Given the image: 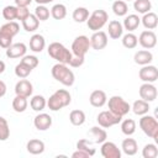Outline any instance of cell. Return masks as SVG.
I'll use <instances>...</instances> for the list:
<instances>
[{"label": "cell", "instance_id": "cell-1", "mask_svg": "<svg viewBox=\"0 0 158 158\" xmlns=\"http://www.w3.org/2000/svg\"><path fill=\"white\" fill-rule=\"evenodd\" d=\"M51 74L57 81H59L64 86H72L75 81V75L73 70L69 69V67L63 63L54 64L51 69Z\"/></svg>", "mask_w": 158, "mask_h": 158}, {"label": "cell", "instance_id": "cell-2", "mask_svg": "<svg viewBox=\"0 0 158 158\" xmlns=\"http://www.w3.org/2000/svg\"><path fill=\"white\" fill-rule=\"evenodd\" d=\"M72 102V95L65 89H58L47 100V106L51 111H59Z\"/></svg>", "mask_w": 158, "mask_h": 158}, {"label": "cell", "instance_id": "cell-3", "mask_svg": "<svg viewBox=\"0 0 158 158\" xmlns=\"http://www.w3.org/2000/svg\"><path fill=\"white\" fill-rule=\"evenodd\" d=\"M47 52H48V56L53 59H56L58 63H63V64H69L72 57H73V53L72 51H69L63 43L60 42H52L49 43L48 48H47Z\"/></svg>", "mask_w": 158, "mask_h": 158}, {"label": "cell", "instance_id": "cell-4", "mask_svg": "<svg viewBox=\"0 0 158 158\" xmlns=\"http://www.w3.org/2000/svg\"><path fill=\"white\" fill-rule=\"evenodd\" d=\"M20 25L16 21H7L0 27V47L6 49L12 44V38L19 33Z\"/></svg>", "mask_w": 158, "mask_h": 158}, {"label": "cell", "instance_id": "cell-5", "mask_svg": "<svg viewBox=\"0 0 158 158\" xmlns=\"http://www.w3.org/2000/svg\"><path fill=\"white\" fill-rule=\"evenodd\" d=\"M107 21H109L107 12L105 10H102V9H98V10H94L89 15V17L86 20V25H88L89 30L95 32V31H100L106 25Z\"/></svg>", "mask_w": 158, "mask_h": 158}, {"label": "cell", "instance_id": "cell-6", "mask_svg": "<svg viewBox=\"0 0 158 158\" xmlns=\"http://www.w3.org/2000/svg\"><path fill=\"white\" fill-rule=\"evenodd\" d=\"M139 127L143 131V133L153 139H158V121L154 116L152 115H142V117L139 118Z\"/></svg>", "mask_w": 158, "mask_h": 158}, {"label": "cell", "instance_id": "cell-7", "mask_svg": "<svg viewBox=\"0 0 158 158\" xmlns=\"http://www.w3.org/2000/svg\"><path fill=\"white\" fill-rule=\"evenodd\" d=\"M109 110L111 112H114L115 115H118L121 117H123L125 115H127L131 111V105L120 95H114L111 96L107 101H106Z\"/></svg>", "mask_w": 158, "mask_h": 158}, {"label": "cell", "instance_id": "cell-8", "mask_svg": "<svg viewBox=\"0 0 158 158\" xmlns=\"http://www.w3.org/2000/svg\"><path fill=\"white\" fill-rule=\"evenodd\" d=\"M89 48H90V40L84 35L75 37L72 43V53L73 56H77V57L85 58V54L89 52Z\"/></svg>", "mask_w": 158, "mask_h": 158}, {"label": "cell", "instance_id": "cell-9", "mask_svg": "<svg viewBox=\"0 0 158 158\" xmlns=\"http://www.w3.org/2000/svg\"><path fill=\"white\" fill-rule=\"evenodd\" d=\"M122 120L121 116L118 115H115L114 112H111L110 110H104L101 112H99V115L96 116V121L99 123L100 127L102 128H109V127H112L117 123H120Z\"/></svg>", "mask_w": 158, "mask_h": 158}, {"label": "cell", "instance_id": "cell-10", "mask_svg": "<svg viewBox=\"0 0 158 158\" xmlns=\"http://www.w3.org/2000/svg\"><path fill=\"white\" fill-rule=\"evenodd\" d=\"M138 77L143 83H154L158 79V69L156 65L152 64L142 65L138 72Z\"/></svg>", "mask_w": 158, "mask_h": 158}, {"label": "cell", "instance_id": "cell-11", "mask_svg": "<svg viewBox=\"0 0 158 158\" xmlns=\"http://www.w3.org/2000/svg\"><path fill=\"white\" fill-rule=\"evenodd\" d=\"M138 94L142 100L147 102H152L157 99L158 91H157V88L153 85V83H143L138 89Z\"/></svg>", "mask_w": 158, "mask_h": 158}, {"label": "cell", "instance_id": "cell-12", "mask_svg": "<svg viewBox=\"0 0 158 158\" xmlns=\"http://www.w3.org/2000/svg\"><path fill=\"white\" fill-rule=\"evenodd\" d=\"M89 40H90V47L95 51L104 49L107 46V41H109L107 33L104 31H95Z\"/></svg>", "mask_w": 158, "mask_h": 158}, {"label": "cell", "instance_id": "cell-13", "mask_svg": "<svg viewBox=\"0 0 158 158\" xmlns=\"http://www.w3.org/2000/svg\"><path fill=\"white\" fill-rule=\"evenodd\" d=\"M138 38V43L144 48V49H152L157 44V35L152 30H146L142 31Z\"/></svg>", "mask_w": 158, "mask_h": 158}, {"label": "cell", "instance_id": "cell-14", "mask_svg": "<svg viewBox=\"0 0 158 158\" xmlns=\"http://www.w3.org/2000/svg\"><path fill=\"white\" fill-rule=\"evenodd\" d=\"M100 152L104 158H121V149L110 141H105L101 143Z\"/></svg>", "mask_w": 158, "mask_h": 158}, {"label": "cell", "instance_id": "cell-15", "mask_svg": "<svg viewBox=\"0 0 158 158\" xmlns=\"http://www.w3.org/2000/svg\"><path fill=\"white\" fill-rule=\"evenodd\" d=\"M27 52V46L22 42L12 43L10 47L6 48V57L10 59H16V58H22Z\"/></svg>", "mask_w": 158, "mask_h": 158}, {"label": "cell", "instance_id": "cell-16", "mask_svg": "<svg viewBox=\"0 0 158 158\" xmlns=\"http://www.w3.org/2000/svg\"><path fill=\"white\" fill-rule=\"evenodd\" d=\"M33 93V85L30 80H27L26 78L25 79H21L19 80L16 84H15V94L16 95H21V96H25V98H30Z\"/></svg>", "mask_w": 158, "mask_h": 158}, {"label": "cell", "instance_id": "cell-17", "mask_svg": "<svg viewBox=\"0 0 158 158\" xmlns=\"http://www.w3.org/2000/svg\"><path fill=\"white\" fill-rule=\"evenodd\" d=\"M52 122H53L52 121V117L48 114H46V112L38 114L33 118V125H35V127L38 131H46V130H48L52 126Z\"/></svg>", "mask_w": 158, "mask_h": 158}, {"label": "cell", "instance_id": "cell-18", "mask_svg": "<svg viewBox=\"0 0 158 158\" xmlns=\"http://www.w3.org/2000/svg\"><path fill=\"white\" fill-rule=\"evenodd\" d=\"M107 101V96H106V93L104 90H94L90 96H89V102L91 106L94 107H102Z\"/></svg>", "mask_w": 158, "mask_h": 158}, {"label": "cell", "instance_id": "cell-19", "mask_svg": "<svg viewBox=\"0 0 158 158\" xmlns=\"http://www.w3.org/2000/svg\"><path fill=\"white\" fill-rule=\"evenodd\" d=\"M107 33H109V37L112 38V40H118L122 37L123 35V26L120 21L117 20H112L109 22V26H107Z\"/></svg>", "mask_w": 158, "mask_h": 158}, {"label": "cell", "instance_id": "cell-20", "mask_svg": "<svg viewBox=\"0 0 158 158\" xmlns=\"http://www.w3.org/2000/svg\"><path fill=\"white\" fill-rule=\"evenodd\" d=\"M46 47V40L42 35L35 33L30 38V49L35 53H41Z\"/></svg>", "mask_w": 158, "mask_h": 158}, {"label": "cell", "instance_id": "cell-21", "mask_svg": "<svg viewBox=\"0 0 158 158\" xmlns=\"http://www.w3.org/2000/svg\"><path fill=\"white\" fill-rule=\"evenodd\" d=\"M133 60L136 64L138 65H147V64H151L152 60H153V54L151 51L148 49H141V51H137L133 56Z\"/></svg>", "mask_w": 158, "mask_h": 158}, {"label": "cell", "instance_id": "cell-22", "mask_svg": "<svg viewBox=\"0 0 158 158\" xmlns=\"http://www.w3.org/2000/svg\"><path fill=\"white\" fill-rule=\"evenodd\" d=\"M139 25H141V19H139V16L136 15V14L126 15V16H125V20H123V22H122L123 30H127V32L135 31Z\"/></svg>", "mask_w": 158, "mask_h": 158}, {"label": "cell", "instance_id": "cell-23", "mask_svg": "<svg viewBox=\"0 0 158 158\" xmlns=\"http://www.w3.org/2000/svg\"><path fill=\"white\" fill-rule=\"evenodd\" d=\"M44 148H46L44 142L41 141V139H37V138H32V139H30V141L27 142V144H26V149H27V152L31 153V154H35V156H37V154H42V153L44 152Z\"/></svg>", "mask_w": 158, "mask_h": 158}, {"label": "cell", "instance_id": "cell-24", "mask_svg": "<svg viewBox=\"0 0 158 158\" xmlns=\"http://www.w3.org/2000/svg\"><path fill=\"white\" fill-rule=\"evenodd\" d=\"M128 137V136H127ZM121 149L126 156H135L138 151V144L135 138H125L121 143Z\"/></svg>", "mask_w": 158, "mask_h": 158}, {"label": "cell", "instance_id": "cell-25", "mask_svg": "<svg viewBox=\"0 0 158 158\" xmlns=\"http://www.w3.org/2000/svg\"><path fill=\"white\" fill-rule=\"evenodd\" d=\"M141 23L147 30H154L158 26V16H157V14H154L152 11L143 14V16L141 19Z\"/></svg>", "mask_w": 158, "mask_h": 158}, {"label": "cell", "instance_id": "cell-26", "mask_svg": "<svg viewBox=\"0 0 158 158\" xmlns=\"http://www.w3.org/2000/svg\"><path fill=\"white\" fill-rule=\"evenodd\" d=\"M22 22V27L26 32H35L40 26V20L35 16V14H30Z\"/></svg>", "mask_w": 158, "mask_h": 158}, {"label": "cell", "instance_id": "cell-27", "mask_svg": "<svg viewBox=\"0 0 158 158\" xmlns=\"http://www.w3.org/2000/svg\"><path fill=\"white\" fill-rule=\"evenodd\" d=\"M149 109H151V107H149V102H147V101H144V100H142V99L136 100V101L132 104V106H131V110L133 111V114H135V115H138V116H142V115L148 114Z\"/></svg>", "mask_w": 158, "mask_h": 158}, {"label": "cell", "instance_id": "cell-28", "mask_svg": "<svg viewBox=\"0 0 158 158\" xmlns=\"http://www.w3.org/2000/svg\"><path fill=\"white\" fill-rule=\"evenodd\" d=\"M30 106L33 111L40 112V111L44 110V107L47 106V100L43 95H33L30 100Z\"/></svg>", "mask_w": 158, "mask_h": 158}, {"label": "cell", "instance_id": "cell-29", "mask_svg": "<svg viewBox=\"0 0 158 158\" xmlns=\"http://www.w3.org/2000/svg\"><path fill=\"white\" fill-rule=\"evenodd\" d=\"M89 135L94 138V142H95V143H102V142H105L106 138H107L106 131H105L104 128L99 127V126L91 127V128L89 130Z\"/></svg>", "mask_w": 158, "mask_h": 158}, {"label": "cell", "instance_id": "cell-30", "mask_svg": "<svg viewBox=\"0 0 158 158\" xmlns=\"http://www.w3.org/2000/svg\"><path fill=\"white\" fill-rule=\"evenodd\" d=\"M111 10H112V12H114L116 16H118V17L126 16L127 12H128V5H127V2L123 1V0H116V1L112 2Z\"/></svg>", "mask_w": 158, "mask_h": 158}, {"label": "cell", "instance_id": "cell-31", "mask_svg": "<svg viewBox=\"0 0 158 158\" xmlns=\"http://www.w3.org/2000/svg\"><path fill=\"white\" fill-rule=\"evenodd\" d=\"M85 112L83 110H72L69 114V121L73 126H81L85 122Z\"/></svg>", "mask_w": 158, "mask_h": 158}, {"label": "cell", "instance_id": "cell-32", "mask_svg": "<svg viewBox=\"0 0 158 158\" xmlns=\"http://www.w3.org/2000/svg\"><path fill=\"white\" fill-rule=\"evenodd\" d=\"M28 106V101L27 98L21 96V95H16L12 100V109L15 112H25L26 109Z\"/></svg>", "mask_w": 158, "mask_h": 158}, {"label": "cell", "instance_id": "cell-33", "mask_svg": "<svg viewBox=\"0 0 158 158\" xmlns=\"http://www.w3.org/2000/svg\"><path fill=\"white\" fill-rule=\"evenodd\" d=\"M122 46L127 49H133L137 47L138 44V38L135 33L132 32H127L126 35H122Z\"/></svg>", "mask_w": 158, "mask_h": 158}, {"label": "cell", "instance_id": "cell-34", "mask_svg": "<svg viewBox=\"0 0 158 158\" xmlns=\"http://www.w3.org/2000/svg\"><path fill=\"white\" fill-rule=\"evenodd\" d=\"M89 15H90V14H89V10H88L86 7L79 6V7H77V9L73 11L72 17H73V20H74L75 22L81 23V22H86Z\"/></svg>", "mask_w": 158, "mask_h": 158}, {"label": "cell", "instance_id": "cell-35", "mask_svg": "<svg viewBox=\"0 0 158 158\" xmlns=\"http://www.w3.org/2000/svg\"><path fill=\"white\" fill-rule=\"evenodd\" d=\"M133 9L138 14H146L152 10V2L149 0H133Z\"/></svg>", "mask_w": 158, "mask_h": 158}, {"label": "cell", "instance_id": "cell-36", "mask_svg": "<svg viewBox=\"0 0 158 158\" xmlns=\"http://www.w3.org/2000/svg\"><path fill=\"white\" fill-rule=\"evenodd\" d=\"M51 16L54 20H63L67 16V7L64 4H54L51 9Z\"/></svg>", "mask_w": 158, "mask_h": 158}, {"label": "cell", "instance_id": "cell-37", "mask_svg": "<svg viewBox=\"0 0 158 158\" xmlns=\"http://www.w3.org/2000/svg\"><path fill=\"white\" fill-rule=\"evenodd\" d=\"M77 149H80V151H84L85 153H88L90 157H93L96 152V149L93 147V142L89 141V139H85V138H81L77 142Z\"/></svg>", "mask_w": 158, "mask_h": 158}, {"label": "cell", "instance_id": "cell-38", "mask_svg": "<svg viewBox=\"0 0 158 158\" xmlns=\"http://www.w3.org/2000/svg\"><path fill=\"white\" fill-rule=\"evenodd\" d=\"M121 132L126 136H132L136 132V121L132 118H126L121 122Z\"/></svg>", "mask_w": 158, "mask_h": 158}, {"label": "cell", "instance_id": "cell-39", "mask_svg": "<svg viewBox=\"0 0 158 158\" xmlns=\"http://www.w3.org/2000/svg\"><path fill=\"white\" fill-rule=\"evenodd\" d=\"M31 72H32V68L28 67L27 64L22 63V62H20V63L16 64V67H15V75H16L17 78H20V79L27 78V77L31 74Z\"/></svg>", "mask_w": 158, "mask_h": 158}, {"label": "cell", "instance_id": "cell-40", "mask_svg": "<svg viewBox=\"0 0 158 158\" xmlns=\"http://www.w3.org/2000/svg\"><path fill=\"white\" fill-rule=\"evenodd\" d=\"M2 17L6 21H15L17 19V6L7 5L2 9Z\"/></svg>", "mask_w": 158, "mask_h": 158}, {"label": "cell", "instance_id": "cell-41", "mask_svg": "<svg viewBox=\"0 0 158 158\" xmlns=\"http://www.w3.org/2000/svg\"><path fill=\"white\" fill-rule=\"evenodd\" d=\"M143 158H157L158 157V148L154 143H147L142 149Z\"/></svg>", "mask_w": 158, "mask_h": 158}, {"label": "cell", "instance_id": "cell-42", "mask_svg": "<svg viewBox=\"0 0 158 158\" xmlns=\"http://www.w3.org/2000/svg\"><path fill=\"white\" fill-rule=\"evenodd\" d=\"M51 11L49 9L46 7V5H37V7L35 9V16L40 20V21H47L49 19Z\"/></svg>", "mask_w": 158, "mask_h": 158}, {"label": "cell", "instance_id": "cell-43", "mask_svg": "<svg viewBox=\"0 0 158 158\" xmlns=\"http://www.w3.org/2000/svg\"><path fill=\"white\" fill-rule=\"evenodd\" d=\"M10 137V127L5 117L0 116V141H6Z\"/></svg>", "mask_w": 158, "mask_h": 158}, {"label": "cell", "instance_id": "cell-44", "mask_svg": "<svg viewBox=\"0 0 158 158\" xmlns=\"http://www.w3.org/2000/svg\"><path fill=\"white\" fill-rule=\"evenodd\" d=\"M20 62H22V63L27 64V65H28V67H31L32 69H35V68L38 65V63H40L38 58H37L36 56H32V54H25V56L21 58V60H20Z\"/></svg>", "mask_w": 158, "mask_h": 158}, {"label": "cell", "instance_id": "cell-45", "mask_svg": "<svg viewBox=\"0 0 158 158\" xmlns=\"http://www.w3.org/2000/svg\"><path fill=\"white\" fill-rule=\"evenodd\" d=\"M28 15H30V10L27 7H20V6H17V19L16 20L23 21Z\"/></svg>", "mask_w": 158, "mask_h": 158}, {"label": "cell", "instance_id": "cell-46", "mask_svg": "<svg viewBox=\"0 0 158 158\" xmlns=\"http://www.w3.org/2000/svg\"><path fill=\"white\" fill-rule=\"evenodd\" d=\"M84 64V58L83 57H77V56H73L70 62H69V65L73 67V68H79Z\"/></svg>", "mask_w": 158, "mask_h": 158}, {"label": "cell", "instance_id": "cell-47", "mask_svg": "<svg viewBox=\"0 0 158 158\" xmlns=\"http://www.w3.org/2000/svg\"><path fill=\"white\" fill-rule=\"evenodd\" d=\"M72 157L73 158H89L90 156L88 153H85L84 151H80V149H77L75 152L72 153Z\"/></svg>", "mask_w": 158, "mask_h": 158}, {"label": "cell", "instance_id": "cell-48", "mask_svg": "<svg viewBox=\"0 0 158 158\" xmlns=\"http://www.w3.org/2000/svg\"><path fill=\"white\" fill-rule=\"evenodd\" d=\"M33 0H14L15 5L16 6H20V7H28V5H31Z\"/></svg>", "mask_w": 158, "mask_h": 158}, {"label": "cell", "instance_id": "cell-49", "mask_svg": "<svg viewBox=\"0 0 158 158\" xmlns=\"http://www.w3.org/2000/svg\"><path fill=\"white\" fill-rule=\"evenodd\" d=\"M6 84L2 81V80H0V98H2L5 94H6Z\"/></svg>", "mask_w": 158, "mask_h": 158}, {"label": "cell", "instance_id": "cell-50", "mask_svg": "<svg viewBox=\"0 0 158 158\" xmlns=\"http://www.w3.org/2000/svg\"><path fill=\"white\" fill-rule=\"evenodd\" d=\"M33 1H36L38 5H47V4L52 2L53 0H33Z\"/></svg>", "mask_w": 158, "mask_h": 158}, {"label": "cell", "instance_id": "cell-51", "mask_svg": "<svg viewBox=\"0 0 158 158\" xmlns=\"http://www.w3.org/2000/svg\"><path fill=\"white\" fill-rule=\"evenodd\" d=\"M5 69H6V64H5L4 60L0 59V74H2V73L5 72Z\"/></svg>", "mask_w": 158, "mask_h": 158}, {"label": "cell", "instance_id": "cell-52", "mask_svg": "<svg viewBox=\"0 0 158 158\" xmlns=\"http://www.w3.org/2000/svg\"><path fill=\"white\" fill-rule=\"evenodd\" d=\"M123 1H133V0H123Z\"/></svg>", "mask_w": 158, "mask_h": 158}]
</instances>
